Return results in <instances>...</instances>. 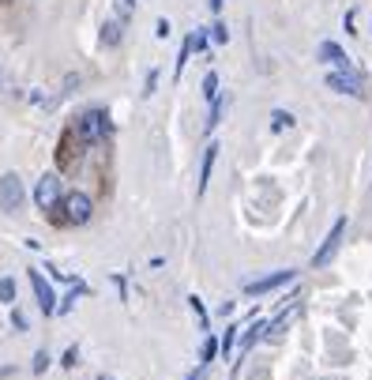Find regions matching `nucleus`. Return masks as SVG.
Segmentation results:
<instances>
[{
  "mask_svg": "<svg viewBox=\"0 0 372 380\" xmlns=\"http://www.w3.org/2000/svg\"><path fill=\"white\" fill-rule=\"evenodd\" d=\"M75 132H79V139H83V143H102L105 136L113 132V125H110V113H105V110H87L83 117H79Z\"/></svg>",
  "mask_w": 372,
  "mask_h": 380,
  "instance_id": "1",
  "label": "nucleus"
},
{
  "mask_svg": "<svg viewBox=\"0 0 372 380\" xmlns=\"http://www.w3.org/2000/svg\"><path fill=\"white\" fill-rule=\"evenodd\" d=\"M327 87L339 90V95H350V98H365V95H368V90H365V75L354 72V68L331 72V75H327Z\"/></svg>",
  "mask_w": 372,
  "mask_h": 380,
  "instance_id": "2",
  "label": "nucleus"
},
{
  "mask_svg": "<svg viewBox=\"0 0 372 380\" xmlns=\"http://www.w3.org/2000/svg\"><path fill=\"white\" fill-rule=\"evenodd\" d=\"M34 204L42 207V211H57V207H60V177L57 174H46L42 181H38Z\"/></svg>",
  "mask_w": 372,
  "mask_h": 380,
  "instance_id": "3",
  "label": "nucleus"
},
{
  "mask_svg": "<svg viewBox=\"0 0 372 380\" xmlns=\"http://www.w3.org/2000/svg\"><path fill=\"white\" fill-rule=\"evenodd\" d=\"M23 207V181L19 174H4L0 177V211H19Z\"/></svg>",
  "mask_w": 372,
  "mask_h": 380,
  "instance_id": "4",
  "label": "nucleus"
},
{
  "mask_svg": "<svg viewBox=\"0 0 372 380\" xmlns=\"http://www.w3.org/2000/svg\"><path fill=\"white\" fill-rule=\"evenodd\" d=\"M90 196L87 192H68L64 196V218L72 222V226H83V222H90Z\"/></svg>",
  "mask_w": 372,
  "mask_h": 380,
  "instance_id": "5",
  "label": "nucleus"
},
{
  "mask_svg": "<svg viewBox=\"0 0 372 380\" xmlns=\"http://www.w3.org/2000/svg\"><path fill=\"white\" fill-rule=\"evenodd\" d=\"M31 290L38 297V309H42L46 317H53V312H57V294H53V286L46 283L42 268H31Z\"/></svg>",
  "mask_w": 372,
  "mask_h": 380,
  "instance_id": "6",
  "label": "nucleus"
},
{
  "mask_svg": "<svg viewBox=\"0 0 372 380\" xmlns=\"http://www.w3.org/2000/svg\"><path fill=\"white\" fill-rule=\"evenodd\" d=\"M342 233H346V218H339L335 226H331V233H327V241L320 245V253L312 256V264L316 268H324V264H331V256L339 253V245H342Z\"/></svg>",
  "mask_w": 372,
  "mask_h": 380,
  "instance_id": "7",
  "label": "nucleus"
},
{
  "mask_svg": "<svg viewBox=\"0 0 372 380\" xmlns=\"http://www.w3.org/2000/svg\"><path fill=\"white\" fill-rule=\"evenodd\" d=\"M294 275L297 271H275V275H267V279H256V283H248L245 286V294H267V290H278V286H286V283H294Z\"/></svg>",
  "mask_w": 372,
  "mask_h": 380,
  "instance_id": "8",
  "label": "nucleus"
},
{
  "mask_svg": "<svg viewBox=\"0 0 372 380\" xmlns=\"http://www.w3.org/2000/svg\"><path fill=\"white\" fill-rule=\"evenodd\" d=\"M215 159H218V143H211L203 151V166H199V196L207 192V181H211V169H215Z\"/></svg>",
  "mask_w": 372,
  "mask_h": 380,
  "instance_id": "9",
  "label": "nucleus"
},
{
  "mask_svg": "<svg viewBox=\"0 0 372 380\" xmlns=\"http://www.w3.org/2000/svg\"><path fill=\"white\" fill-rule=\"evenodd\" d=\"M320 60H324V64H335V68H350V57L342 53L335 42H324V46H320Z\"/></svg>",
  "mask_w": 372,
  "mask_h": 380,
  "instance_id": "10",
  "label": "nucleus"
},
{
  "mask_svg": "<svg viewBox=\"0 0 372 380\" xmlns=\"http://www.w3.org/2000/svg\"><path fill=\"white\" fill-rule=\"evenodd\" d=\"M289 125H294V117H289L286 110H275L271 113V128H275V132H282V128H289Z\"/></svg>",
  "mask_w": 372,
  "mask_h": 380,
  "instance_id": "11",
  "label": "nucleus"
},
{
  "mask_svg": "<svg viewBox=\"0 0 372 380\" xmlns=\"http://www.w3.org/2000/svg\"><path fill=\"white\" fill-rule=\"evenodd\" d=\"M203 95H207V102H215V98H218V75H215V72H207V75H203Z\"/></svg>",
  "mask_w": 372,
  "mask_h": 380,
  "instance_id": "12",
  "label": "nucleus"
},
{
  "mask_svg": "<svg viewBox=\"0 0 372 380\" xmlns=\"http://www.w3.org/2000/svg\"><path fill=\"white\" fill-rule=\"evenodd\" d=\"M117 38H121V27H117V23H105V27H102V42L117 46Z\"/></svg>",
  "mask_w": 372,
  "mask_h": 380,
  "instance_id": "13",
  "label": "nucleus"
},
{
  "mask_svg": "<svg viewBox=\"0 0 372 380\" xmlns=\"http://www.w3.org/2000/svg\"><path fill=\"white\" fill-rule=\"evenodd\" d=\"M16 297V283L11 279H0V301H11Z\"/></svg>",
  "mask_w": 372,
  "mask_h": 380,
  "instance_id": "14",
  "label": "nucleus"
},
{
  "mask_svg": "<svg viewBox=\"0 0 372 380\" xmlns=\"http://www.w3.org/2000/svg\"><path fill=\"white\" fill-rule=\"evenodd\" d=\"M237 332H241V327H230V332H225V339H222V354H230V350H233V343H237Z\"/></svg>",
  "mask_w": 372,
  "mask_h": 380,
  "instance_id": "15",
  "label": "nucleus"
},
{
  "mask_svg": "<svg viewBox=\"0 0 372 380\" xmlns=\"http://www.w3.org/2000/svg\"><path fill=\"white\" fill-rule=\"evenodd\" d=\"M46 369H49V354L38 350V354H34V373H46Z\"/></svg>",
  "mask_w": 372,
  "mask_h": 380,
  "instance_id": "16",
  "label": "nucleus"
},
{
  "mask_svg": "<svg viewBox=\"0 0 372 380\" xmlns=\"http://www.w3.org/2000/svg\"><path fill=\"white\" fill-rule=\"evenodd\" d=\"M215 354H218V343H215V339H207V343H203V365L215 358Z\"/></svg>",
  "mask_w": 372,
  "mask_h": 380,
  "instance_id": "17",
  "label": "nucleus"
},
{
  "mask_svg": "<svg viewBox=\"0 0 372 380\" xmlns=\"http://www.w3.org/2000/svg\"><path fill=\"white\" fill-rule=\"evenodd\" d=\"M188 305L196 309V317L203 320V327H207V312H203V301H199V297H188Z\"/></svg>",
  "mask_w": 372,
  "mask_h": 380,
  "instance_id": "18",
  "label": "nucleus"
},
{
  "mask_svg": "<svg viewBox=\"0 0 372 380\" xmlns=\"http://www.w3.org/2000/svg\"><path fill=\"white\" fill-rule=\"evenodd\" d=\"M154 34H158V38H169V23H166V19H158V27H154Z\"/></svg>",
  "mask_w": 372,
  "mask_h": 380,
  "instance_id": "19",
  "label": "nucleus"
},
{
  "mask_svg": "<svg viewBox=\"0 0 372 380\" xmlns=\"http://www.w3.org/2000/svg\"><path fill=\"white\" fill-rule=\"evenodd\" d=\"M75 354H79V350H75V347H72V350H68V354H64V361H60V365H68V369H72V365H75Z\"/></svg>",
  "mask_w": 372,
  "mask_h": 380,
  "instance_id": "20",
  "label": "nucleus"
},
{
  "mask_svg": "<svg viewBox=\"0 0 372 380\" xmlns=\"http://www.w3.org/2000/svg\"><path fill=\"white\" fill-rule=\"evenodd\" d=\"M225 38H230V31H225L222 23H218V27H215V42H225Z\"/></svg>",
  "mask_w": 372,
  "mask_h": 380,
  "instance_id": "21",
  "label": "nucleus"
},
{
  "mask_svg": "<svg viewBox=\"0 0 372 380\" xmlns=\"http://www.w3.org/2000/svg\"><path fill=\"white\" fill-rule=\"evenodd\" d=\"M132 4H136V0H121V16H128V11H132Z\"/></svg>",
  "mask_w": 372,
  "mask_h": 380,
  "instance_id": "22",
  "label": "nucleus"
},
{
  "mask_svg": "<svg viewBox=\"0 0 372 380\" xmlns=\"http://www.w3.org/2000/svg\"><path fill=\"white\" fill-rule=\"evenodd\" d=\"M211 8H215V11H218V8H222V0H211Z\"/></svg>",
  "mask_w": 372,
  "mask_h": 380,
  "instance_id": "23",
  "label": "nucleus"
},
{
  "mask_svg": "<svg viewBox=\"0 0 372 380\" xmlns=\"http://www.w3.org/2000/svg\"><path fill=\"white\" fill-rule=\"evenodd\" d=\"M102 380H110V376H102Z\"/></svg>",
  "mask_w": 372,
  "mask_h": 380,
  "instance_id": "24",
  "label": "nucleus"
}]
</instances>
